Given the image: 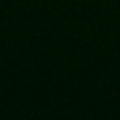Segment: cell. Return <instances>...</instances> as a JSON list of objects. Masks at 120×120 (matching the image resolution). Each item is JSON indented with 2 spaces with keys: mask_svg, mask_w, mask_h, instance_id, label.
Listing matches in <instances>:
<instances>
[]
</instances>
